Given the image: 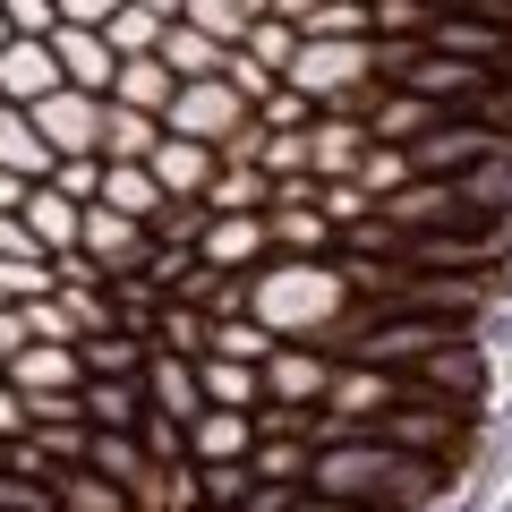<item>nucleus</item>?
I'll return each instance as SVG.
<instances>
[{"mask_svg":"<svg viewBox=\"0 0 512 512\" xmlns=\"http://www.w3.org/2000/svg\"><path fill=\"white\" fill-rule=\"evenodd\" d=\"M436 461H410L393 453L384 436H333L308 453V495H325V504H350V512H419L427 495H436Z\"/></svg>","mask_w":512,"mask_h":512,"instance_id":"nucleus-1","label":"nucleus"},{"mask_svg":"<svg viewBox=\"0 0 512 512\" xmlns=\"http://www.w3.org/2000/svg\"><path fill=\"white\" fill-rule=\"evenodd\" d=\"M350 308V282L333 274V265H265V274H248V316L265 333H308V325H333V316Z\"/></svg>","mask_w":512,"mask_h":512,"instance_id":"nucleus-2","label":"nucleus"},{"mask_svg":"<svg viewBox=\"0 0 512 512\" xmlns=\"http://www.w3.org/2000/svg\"><path fill=\"white\" fill-rule=\"evenodd\" d=\"M367 436H384L393 453H410V461H436L444 470V453H461L470 444V410H453V402H427V393H402L393 410H376V427Z\"/></svg>","mask_w":512,"mask_h":512,"instance_id":"nucleus-3","label":"nucleus"},{"mask_svg":"<svg viewBox=\"0 0 512 512\" xmlns=\"http://www.w3.org/2000/svg\"><path fill=\"white\" fill-rule=\"evenodd\" d=\"M487 154H504V128L470 120V111H436V120L410 137V171H427V180H461V171L487 163Z\"/></svg>","mask_w":512,"mask_h":512,"instance_id":"nucleus-4","label":"nucleus"},{"mask_svg":"<svg viewBox=\"0 0 512 512\" xmlns=\"http://www.w3.org/2000/svg\"><path fill=\"white\" fill-rule=\"evenodd\" d=\"M35 137L69 163V154H103V94H77V86H52L43 103H26Z\"/></svg>","mask_w":512,"mask_h":512,"instance_id":"nucleus-5","label":"nucleus"},{"mask_svg":"<svg viewBox=\"0 0 512 512\" xmlns=\"http://www.w3.org/2000/svg\"><path fill=\"white\" fill-rule=\"evenodd\" d=\"M410 393H427V402H453V410H478V393H487V359H478L470 333H453L444 350H427L419 367H402Z\"/></svg>","mask_w":512,"mask_h":512,"instance_id":"nucleus-6","label":"nucleus"},{"mask_svg":"<svg viewBox=\"0 0 512 512\" xmlns=\"http://www.w3.org/2000/svg\"><path fill=\"white\" fill-rule=\"evenodd\" d=\"M376 214L393 222V231H470V205H461V188L453 180H419V188H393V197H376Z\"/></svg>","mask_w":512,"mask_h":512,"instance_id":"nucleus-7","label":"nucleus"},{"mask_svg":"<svg viewBox=\"0 0 512 512\" xmlns=\"http://www.w3.org/2000/svg\"><path fill=\"white\" fill-rule=\"evenodd\" d=\"M52 60H60V86H77V94H103V103H111L120 52L103 43V26H52Z\"/></svg>","mask_w":512,"mask_h":512,"instance_id":"nucleus-8","label":"nucleus"},{"mask_svg":"<svg viewBox=\"0 0 512 512\" xmlns=\"http://www.w3.org/2000/svg\"><path fill=\"white\" fill-rule=\"evenodd\" d=\"M77 248H86L103 274H137V265L154 256V239H146V222L111 214V205H86V222H77Z\"/></svg>","mask_w":512,"mask_h":512,"instance_id":"nucleus-9","label":"nucleus"},{"mask_svg":"<svg viewBox=\"0 0 512 512\" xmlns=\"http://www.w3.org/2000/svg\"><path fill=\"white\" fill-rule=\"evenodd\" d=\"M60 86V60H52V35H9L0 43V103H43Z\"/></svg>","mask_w":512,"mask_h":512,"instance_id":"nucleus-10","label":"nucleus"},{"mask_svg":"<svg viewBox=\"0 0 512 512\" xmlns=\"http://www.w3.org/2000/svg\"><path fill=\"white\" fill-rule=\"evenodd\" d=\"M0 367H9V384H18V393H77V384H86L77 342H18Z\"/></svg>","mask_w":512,"mask_h":512,"instance_id":"nucleus-11","label":"nucleus"},{"mask_svg":"<svg viewBox=\"0 0 512 512\" xmlns=\"http://www.w3.org/2000/svg\"><path fill=\"white\" fill-rule=\"evenodd\" d=\"M359 154H367V120L359 111H325V120L308 128V171L316 180H350Z\"/></svg>","mask_w":512,"mask_h":512,"instance_id":"nucleus-12","label":"nucleus"},{"mask_svg":"<svg viewBox=\"0 0 512 512\" xmlns=\"http://www.w3.org/2000/svg\"><path fill=\"white\" fill-rule=\"evenodd\" d=\"M146 402L163 410V419H197L205 393H197V359H180V350H146Z\"/></svg>","mask_w":512,"mask_h":512,"instance_id":"nucleus-13","label":"nucleus"},{"mask_svg":"<svg viewBox=\"0 0 512 512\" xmlns=\"http://www.w3.org/2000/svg\"><path fill=\"white\" fill-rule=\"evenodd\" d=\"M197 393H205V410H248V402H265V376H256V359L197 350Z\"/></svg>","mask_w":512,"mask_h":512,"instance_id":"nucleus-14","label":"nucleus"},{"mask_svg":"<svg viewBox=\"0 0 512 512\" xmlns=\"http://www.w3.org/2000/svg\"><path fill=\"white\" fill-rule=\"evenodd\" d=\"M214 163H222V154H214V146H197V137H163V146L146 154V171L163 180V197H205Z\"/></svg>","mask_w":512,"mask_h":512,"instance_id":"nucleus-15","label":"nucleus"},{"mask_svg":"<svg viewBox=\"0 0 512 512\" xmlns=\"http://www.w3.org/2000/svg\"><path fill=\"white\" fill-rule=\"evenodd\" d=\"M248 444H256V419L248 410H197L188 419V461H248Z\"/></svg>","mask_w":512,"mask_h":512,"instance_id":"nucleus-16","label":"nucleus"},{"mask_svg":"<svg viewBox=\"0 0 512 512\" xmlns=\"http://www.w3.org/2000/svg\"><path fill=\"white\" fill-rule=\"evenodd\" d=\"M77 410H86V427H128V436H137V419H146V384H137V376H86V384H77Z\"/></svg>","mask_w":512,"mask_h":512,"instance_id":"nucleus-17","label":"nucleus"},{"mask_svg":"<svg viewBox=\"0 0 512 512\" xmlns=\"http://www.w3.org/2000/svg\"><path fill=\"white\" fill-rule=\"evenodd\" d=\"M18 214H26V231H35V248H43V256H60V248H77V222H86V205H69L52 180H35Z\"/></svg>","mask_w":512,"mask_h":512,"instance_id":"nucleus-18","label":"nucleus"},{"mask_svg":"<svg viewBox=\"0 0 512 512\" xmlns=\"http://www.w3.org/2000/svg\"><path fill=\"white\" fill-rule=\"evenodd\" d=\"M333 384V367L316 359V350H274L265 359V402H291V410H308L316 393Z\"/></svg>","mask_w":512,"mask_h":512,"instance_id":"nucleus-19","label":"nucleus"},{"mask_svg":"<svg viewBox=\"0 0 512 512\" xmlns=\"http://www.w3.org/2000/svg\"><path fill=\"white\" fill-rule=\"evenodd\" d=\"M94 205H111V214H128V222H154V214H163V180H154L146 163H103Z\"/></svg>","mask_w":512,"mask_h":512,"instance_id":"nucleus-20","label":"nucleus"},{"mask_svg":"<svg viewBox=\"0 0 512 512\" xmlns=\"http://www.w3.org/2000/svg\"><path fill=\"white\" fill-rule=\"evenodd\" d=\"M197 256L214 265V274H231V265H248V256H265V214H214L197 239Z\"/></svg>","mask_w":512,"mask_h":512,"instance_id":"nucleus-21","label":"nucleus"},{"mask_svg":"<svg viewBox=\"0 0 512 512\" xmlns=\"http://www.w3.org/2000/svg\"><path fill=\"white\" fill-rule=\"evenodd\" d=\"M86 470H103L111 487L128 495V487H137V478L154 470V461H146V444L128 436V427H86Z\"/></svg>","mask_w":512,"mask_h":512,"instance_id":"nucleus-22","label":"nucleus"},{"mask_svg":"<svg viewBox=\"0 0 512 512\" xmlns=\"http://www.w3.org/2000/svg\"><path fill=\"white\" fill-rule=\"evenodd\" d=\"M265 197H274V180L256 163H214V180H205V214H265Z\"/></svg>","mask_w":512,"mask_h":512,"instance_id":"nucleus-23","label":"nucleus"},{"mask_svg":"<svg viewBox=\"0 0 512 512\" xmlns=\"http://www.w3.org/2000/svg\"><path fill=\"white\" fill-rule=\"evenodd\" d=\"M60 154L35 137V120H26L18 103H0V171H18V180H52Z\"/></svg>","mask_w":512,"mask_h":512,"instance_id":"nucleus-24","label":"nucleus"},{"mask_svg":"<svg viewBox=\"0 0 512 512\" xmlns=\"http://www.w3.org/2000/svg\"><path fill=\"white\" fill-rule=\"evenodd\" d=\"M154 146H163V120H154V111L103 103V163H146Z\"/></svg>","mask_w":512,"mask_h":512,"instance_id":"nucleus-25","label":"nucleus"},{"mask_svg":"<svg viewBox=\"0 0 512 512\" xmlns=\"http://www.w3.org/2000/svg\"><path fill=\"white\" fill-rule=\"evenodd\" d=\"M222 52H231V43L197 35V26H180V18L163 26V43H154V60H163L171 77H222Z\"/></svg>","mask_w":512,"mask_h":512,"instance_id":"nucleus-26","label":"nucleus"},{"mask_svg":"<svg viewBox=\"0 0 512 512\" xmlns=\"http://www.w3.org/2000/svg\"><path fill=\"white\" fill-rule=\"evenodd\" d=\"M171 86H180V77H171L154 52H137V60H120V77H111V103H128V111H154V120H163Z\"/></svg>","mask_w":512,"mask_h":512,"instance_id":"nucleus-27","label":"nucleus"},{"mask_svg":"<svg viewBox=\"0 0 512 512\" xmlns=\"http://www.w3.org/2000/svg\"><path fill=\"white\" fill-rule=\"evenodd\" d=\"M146 342H154V350H180V359H197V350L214 342V316L188 308V299H163V308H154V325H146Z\"/></svg>","mask_w":512,"mask_h":512,"instance_id":"nucleus-28","label":"nucleus"},{"mask_svg":"<svg viewBox=\"0 0 512 512\" xmlns=\"http://www.w3.org/2000/svg\"><path fill=\"white\" fill-rule=\"evenodd\" d=\"M265 239H282V248H299V256H325L333 222L316 214V205H265Z\"/></svg>","mask_w":512,"mask_h":512,"instance_id":"nucleus-29","label":"nucleus"},{"mask_svg":"<svg viewBox=\"0 0 512 512\" xmlns=\"http://www.w3.org/2000/svg\"><path fill=\"white\" fill-rule=\"evenodd\" d=\"M52 504H60V512H128V495L111 487L103 470H86V461H77V470L52 478Z\"/></svg>","mask_w":512,"mask_h":512,"instance_id":"nucleus-30","label":"nucleus"},{"mask_svg":"<svg viewBox=\"0 0 512 512\" xmlns=\"http://www.w3.org/2000/svg\"><path fill=\"white\" fill-rule=\"evenodd\" d=\"M77 359H86V376H137V367H146V333H86V342H77Z\"/></svg>","mask_w":512,"mask_h":512,"instance_id":"nucleus-31","label":"nucleus"},{"mask_svg":"<svg viewBox=\"0 0 512 512\" xmlns=\"http://www.w3.org/2000/svg\"><path fill=\"white\" fill-rule=\"evenodd\" d=\"M103 43H111L120 60H137V52H154V43H163V18H154V9H137V0H120V9L103 18Z\"/></svg>","mask_w":512,"mask_h":512,"instance_id":"nucleus-32","label":"nucleus"},{"mask_svg":"<svg viewBox=\"0 0 512 512\" xmlns=\"http://www.w3.org/2000/svg\"><path fill=\"white\" fill-rule=\"evenodd\" d=\"M103 282H111V325H120V333H146L154 308H163V291H154L146 274H103Z\"/></svg>","mask_w":512,"mask_h":512,"instance_id":"nucleus-33","label":"nucleus"},{"mask_svg":"<svg viewBox=\"0 0 512 512\" xmlns=\"http://www.w3.org/2000/svg\"><path fill=\"white\" fill-rule=\"evenodd\" d=\"M239 52L256 60V69H291V52H299V26L291 18H248V35H239Z\"/></svg>","mask_w":512,"mask_h":512,"instance_id":"nucleus-34","label":"nucleus"},{"mask_svg":"<svg viewBox=\"0 0 512 512\" xmlns=\"http://www.w3.org/2000/svg\"><path fill=\"white\" fill-rule=\"evenodd\" d=\"M248 470L256 478H299V487H308V436H256Z\"/></svg>","mask_w":512,"mask_h":512,"instance_id":"nucleus-35","label":"nucleus"},{"mask_svg":"<svg viewBox=\"0 0 512 512\" xmlns=\"http://www.w3.org/2000/svg\"><path fill=\"white\" fill-rule=\"evenodd\" d=\"M180 26H197V35H214V43H239L248 35V9H239V0H180Z\"/></svg>","mask_w":512,"mask_h":512,"instance_id":"nucleus-36","label":"nucleus"},{"mask_svg":"<svg viewBox=\"0 0 512 512\" xmlns=\"http://www.w3.org/2000/svg\"><path fill=\"white\" fill-rule=\"evenodd\" d=\"M350 180H359L367 197H393V188L410 180V146H367V154H359V171H350Z\"/></svg>","mask_w":512,"mask_h":512,"instance_id":"nucleus-37","label":"nucleus"},{"mask_svg":"<svg viewBox=\"0 0 512 512\" xmlns=\"http://www.w3.org/2000/svg\"><path fill=\"white\" fill-rule=\"evenodd\" d=\"M299 35H325V43H350V35H367V0H316Z\"/></svg>","mask_w":512,"mask_h":512,"instance_id":"nucleus-38","label":"nucleus"},{"mask_svg":"<svg viewBox=\"0 0 512 512\" xmlns=\"http://www.w3.org/2000/svg\"><path fill=\"white\" fill-rule=\"evenodd\" d=\"M205 350H231V359H274V333L256 316H214V342Z\"/></svg>","mask_w":512,"mask_h":512,"instance_id":"nucleus-39","label":"nucleus"},{"mask_svg":"<svg viewBox=\"0 0 512 512\" xmlns=\"http://www.w3.org/2000/svg\"><path fill=\"white\" fill-rule=\"evenodd\" d=\"M316 214H325L333 231H350V222H367L376 205H367V188H359V180H316Z\"/></svg>","mask_w":512,"mask_h":512,"instance_id":"nucleus-40","label":"nucleus"},{"mask_svg":"<svg viewBox=\"0 0 512 512\" xmlns=\"http://www.w3.org/2000/svg\"><path fill=\"white\" fill-rule=\"evenodd\" d=\"M26 342H77V316H69V299H52V291H43V299H26Z\"/></svg>","mask_w":512,"mask_h":512,"instance_id":"nucleus-41","label":"nucleus"},{"mask_svg":"<svg viewBox=\"0 0 512 512\" xmlns=\"http://www.w3.org/2000/svg\"><path fill=\"white\" fill-rule=\"evenodd\" d=\"M0 512H60L52 504V478H26V470L0 461Z\"/></svg>","mask_w":512,"mask_h":512,"instance_id":"nucleus-42","label":"nucleus"},{"mask_svg":"<svg viewBox=\"0 0 512 512\" xmlns=\"http://www.w3.org/2000/svg\"><path fill=\"white\" fill-rule=\"evenodd\" d=\"M427 18H436L427 0H367V26L376 35H427Z\"/></svg>","mask_w":512,"mask_h":512,"instance_id":"nucleus-43","label":"nucleus"},{"mask_svg":"<svg viewBox=\"0 0 512 512\" xmlns=\"http://www.w3.org/2000/svg\"><path fill=\"white\" fill-rule=\"evenodd\" d=\"M427 120H436V103H419V94H393V103L376 111V128H367V137H419Z\"/></svg>","mask_w":512,"mask_h":512,"instance_id":"nucleus-44","label":"nucleus"},{"mask_svg":"<svg viewBox=\"0 0 512 512\" xmlns=\"http://www.w3.org/2000/svg\"><path fill=\"white\" fill-rule=\"evenodd\" d=\"M299 495H308L299 478H248V495H239V512H291Z\"/></svg>","mask_w":512,"mask_h":512,"instance_id":"nucleus-45","label":"nucleus"},{"mask_svg":"<svg viewBox=\"0 0 512 512\" xmlns=\"http://www.w3.org/2000/svg\"><path fill=\"white\" fill-rule=\"evenodd\" d=\"M0 18H9V35H52L60 9L52 0H0Z\"/></svg>","mask_w":512,"mask_h":512,"instance_id":"nucleus-46","label":"nucleus"},{"mask_svg":"<svg viewBox=\"0 0 512 512\" xmlns=\"http://www.w3.org/2000/svg\"><path fill=\"white\" fill-rule=\"evenodd\" d=\"M256 111H265V120H256V128H299V120H308V94H291V86H274V94H265V103H256Z\"/></svg>","mask_w":512,"mask_h":512,"instance_id":"nucleus-47","label":"nucleus"},{"mask_svg":"<svg viewBox=\"0 0 512 512\" xmlns=\"http://www.w3.org/2000/svg\"><path fill=\"white\" fill-rule=\"evenodd\" d=\"M0 256H43V248H35V231H26V214H18V205H0Z\"/></svg>","mask_w":512,"mask_h":512,"instance_id":"nucleus-48","label":"nucleus"},{"mask_svg":"<svg viewBox=\"0 0 512 512\" xmlns=\"http://www.w3.org/2000/svg\"><path fill=\"white\" fill-rule=\"evenodd\" d=\"M26 427H35V419H26V402H18V384H0V444H9V436H26Z\"/></svg>","mask_w":512,"mask_h":512,"instance_id":"nucleus-49","label":"nucleus"},{"mask_svg":"<svg viewBox=\"0 0 512 512\" xmlns=\"http://www.w3.org/2000/svg\"><path fill=\"white\" fill-rule=\"evenodd\" d=\"M120 0H60V26H103Z\"/></svg>","mask_w":512,"mask_h":512,"instance_id":"nucleus-50","label":"nucleus"},{"mask_svg":"<svg viewBox=\"0 0 512 512\" xmlns=\"http://www.w3.org/2000/svg\"><path fill=\"white\" fill-rule=\"evenodd\" d=\"M18 342H26V316H18V308H0V359H9Z\"/></svg>","mask_w":512,"mask_h":512,"instance_id":"nucleus-51","label":"nucleus"},{"mask_svg":"<svg viewBox=\"0 0 512 512\" xmlns=\"http://www.w3.org/2000/svg\"><path fill=\"white\" fill-rule=\"evenodd\" d=\"M26 188H35V180H18V171H0V205H26Z\"/></svg>","mask_w":512,"mask_h":512,"instance_id":"nucleus-52","label":"nucleus"},{"mask_svg":"<svg viewBox=\"0 0 512 512\" xmlns=\"http://www.w3.org/2000/svg\"><path fill=\"white\" fill-rule=\"evenodd\" d=\"M137 9H154V18H163V26H171V18H180V0H137Z\"/></svg>","mask_w":512,"mask_h":512,"instance_id":"nucleus-53","label":"nucleus"},{"mask_svg":"<svg viewBox=\"0 0 512 512\" xmlns=\"http://www.w3.org/2000/svg\"><path fill=\"white\" fill-rule=\"evenodd\" d=\"M0 43H9V18H0Z\"/></svg>","mask_w":512,"mask_h":512,"instance_id":"nucleus-54","label":"nucleus"},{"mask_svg":"<svg viewBox=\"0 0 512 512\" xmlns=\"http://www.w3.org/2000/svg\"><path fill=\"white\" fill-rule=\"evenodd\" d=\"M52 9H60V0H52Z\"/></svg>","mask_w":512,"mask_h":512,"instance_id":"nucleus-55","label":"nucleus"},{"mask_svg":"<svg viewBox=\"0 0 512 512\" xmlns=\"http://www.w3.org/2000/svg\"><path fill=\"white\" fill-rule=\"evenodd\" d=\"M504 512H512V504H504Z\"/></svg>","mask_w":512,"mask_h":512,"instance_id":"nucleus-56","label":"nucleus"}]
</instances>
